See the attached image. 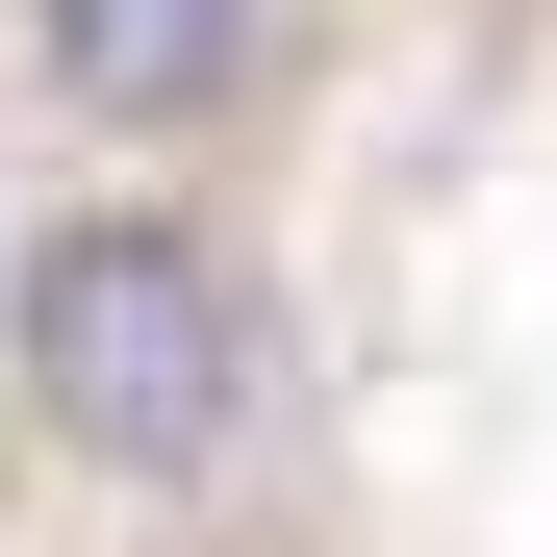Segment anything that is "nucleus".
<instances>
[{
  "label": "nucleus",
  "instance_id": "nucleus-1",
  "mask_svg": "<svg viewBox=\"0 0 557 557\" xmlns=\"http://www.w3.org/2000/svg\"><path fill=\"white\" fill-rule=\"evenodd\" d=\"M0 381L76 482H253L278 456V278L203 203H51L0 253Z\"/></svg>",
  "mask_w": 557,
  "mask_h": 557
},
{
  "label": "nucleus",
  "instance_id": "nucleus-2",
  "mask_svg": "<svg viewBox=\"0 0 557 557\" xmlns=\"http://www.w3.org/2000/svg\"><path fill=\"white\" fill-rule=\"evenodd\" d=\"M0 26H26V76H51L102 152H203L253 76H278L305 0H0Z\"/></svg>",
  "mask_w": 557,
  "mask_h": 557
}]
</instances>
